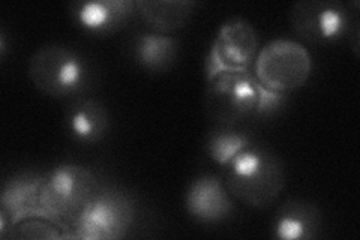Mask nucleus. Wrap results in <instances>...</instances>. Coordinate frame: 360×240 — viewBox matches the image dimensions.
<instances>
[{"instance_id": "nucleus-11", "label": "nucleus", "mask_w": 360, "mask_h": 240, "mask_svg": "<svg viewBox=\"0 0 360 240\" xmlns=\"http://www.w3.org/2000/svg\"><path fill=\"white\" fill-rule=\"evenodd\" d=\"M323 228L320 209L307 200H288L275 212L272 236L281 240H309L319 237Z\"/></svg>"}, {"instance_id": "nucleus-13", "label": "nucleus", "mask_w": 360, "mask_h": 240, "mask_svg": "<svg viewBox=\"0 0 360 240\" xmlns=\"http://www.w3.org/2000/svg\"><path fill=\"white\" fill-rule=\"evenodd\" d=\"M66 127L78 143H99L108 134L110 111L103 102L94 98L80 99L68 111Z\"/></svg>"}, {"instance_id": "nucleus-18", "label": "nucleus", "mask_w": 360, "mask_h": 240, "mask_svg": "<svg viewBox=\"0 0 360 240\" xmlns=\"http://www.w3.org/2000/svg\"><path fill=\"white\" fill-rule=\"evenodd\" d=\"M284 94L274 92V90H269L266 87H260V101H258V110H257V118H266L270 114L276 113L279 108H283L285 102Z\"/></svg>"}, {"instance_id": "nucleus-1", "label": "nucleus", "mask_w": 360, "mask_h": 240, "mask_svg": "<svg viewBox=\"0 0 360 240\" xmlns=\"http://www.w3.org/2000/svg\"><path fill=\"white\" fill-rule=\"evenodd\" d=\"M224 184L248 208L266 209L283 192L285 171L275 153L251 144L225 167Z\"/></svg>"}, {"instance_id": "nucleus-7", "label": "nucleus", "mask_w": 360, "mask_h": 240, "mask_svg": "<svg viewBox=\"0 0 360 240\" xmlns=\"http://www.w3.org/2000/svg\"><path fill=\"white\" fill-rule=\"evenodd\" d=\"M288 20L296 35L311 44H333L359 29L350 9L336 0H302L291 6Z\"/></svg>"}, {"instance_id": "nucleus-8", "label": "nucleus", "mask_w": 360, "mask_h": 240, "mask_svg": "<svg viewBox=\"0 0 360 240\" xmlns=\"http://www.w3.org/2000/svg\"><path fill=\"white\" fill-rule=\"evenodd\" d=\"M260 51V38L250 21L234 17L224 23L206 62L207 80L222 72H245Z\"/></svg>"}, {"instance_id": "nucleus-17", "label": "nucleus", "mask_w": 360, "mask_h": 240, "mask_svg": "<svg viewBox=\"0 0 360 240\" xmlns=\"http://www.w3.org/2000/svg\"><path fill=\"white\" fill-rule=\"evenodd\" d=\"M11 237L13 239H62L60 227L41 218H30L14 225Z\"/></svg>"}, {"instance_id": "nucleus-10", "label": "nucleus", "mask_w": 360, "mask_h": 240, "mask_svg": "<svg viewBox=\"0 0 360 240\" xmlns=\"http://www.w3.org/2000/svg\"><path fill=\"white\" fill-rule=\"evenodd\" d=\"M134 14H137V8L131 0H92L72 5L75 21L94 35H107L122 29Z\"/></svg>"}, {"instance_id": "nucleus-9", "label": "nucleus", "mask_w": 360, "mask_h": 240, "mask_svg": "<svg viewBox=\"0 0 360 240\" xmlns=\"http://www.w3.org/2000/svg\"><path fill=\"white\" fill-rule=\"evenodd\" d=\"M185 208L193 220L201 224H219L234 212V203L224 182L213 175H202L189 185Z\"/></svg>"}, {"instance_id": "nucleus-12", "label": "nucleus", "mask_w": 360, "mask_h": 240, "mask_svg": "<svg viewBox=\"0 0 360 240\" xmlns=\"http://www.w3.org/2000/svg\"><path fill=\"white\" fill-rule=\"evenodd\" d=\"M44 176L17 175L6 180L2 191V212L8 215L11 228L18 222L41 218V187Z\"/></svg>"}, {"instance_id": "nucleus-4", "label": "nucleus", "mask_w": 360, "mask_h": 240, "mask_svg": "<svg viewBox=\"0 0 360 240\" xmlns=\"http://www.w3.org/2000/svg\"><path fill=\"white\" fill-rule=\"evenodd\" d=\"M260 87L250 71L222 72L207 80V118L224 128H238L245 120L257 118Z\"/></svg>"}, {"instance_id": "nucleus-16", "label": "nucleus", "mask_w": 360, "mask_h": 240, "mask_svg": "<svg viewBox=\"0 0 360 240\" xmlns=\"http://www.w3.org/2000/svg\"><path fill=\"white\" fill-rule=\"evenodd\" d=\"M252 144L250 134L238 128L218 127L213 131L206 143V152L215 164L227 167L233 159Z\"/></svg>"}, {"instance_id": "nucleus-14", "label": "nucleus", "mask_w": 360, "mask_h": 240, "mask_svg": "<svg viewBox=\"0 0 360 240\" xmlns=\"http://www.w3.org/2000/svg\"><path fill=\"white\" fill-rule=\"evenodd\" d=\"M135 8L149 27L165 35L186 25L195 4L189 0H139Z\"/></svg>"}, {"instance_id": "nucleus-15", "label": "nucleus", "mask_w": 360, "mask_h": 240, "mask_svg": "<svg viewBox=\"0 0 360 240\" xmlns=\"http://www.w3.org/2000/svg\"><path fill=\"white\" fill-rule=\"evenodd\" d=\"M179 54V44L164 33H140L134 42V57L140 66L152 72L170 70Z\"/></svg>"}, {"instance_id": "nucleus-5", "label": "nucleus", "mask_w": 360, "mask_h": 240, "mask_svg": "<svg viewBox=\"0 0 360 240\" xmlns=\"http://www.w3.org/2000/svg\"><path fill=\"white\" fill-rule=\"evenodd\" d=\"M312 72V59L302 44L274 39L258 51L254 77L263 87L288 95L307 84Z\"/></svg>"}, {"instance_id": "nucleus-3", "label": "nucleus", "mask_w": 360, "mask_h": 240, "mask_svg": "<svg viewBox=\"0 0 360 240\" xmlns=\"http://www.w3.org/2000/svg\"><path fill=\"white\" fill-rule=\"evenodd\" d=\"M29 78L41 94L56 99L82 95L92 83L84 57L63 45H45L29 61Z\"/></svg>"}, {"instance_id": "nucleus-6", "label": "nucleus", "mask_w": 360, "mask_h": 240, "mask_svg": "<svg viewBox=\"0 0 360 240\" xmlns=\"http://www.w3.org/2000/svg\"><path fill=\"white\" fill-rule=\"evenodd\" d=\"M134 213V204L123 192L98 191L65 237L84 240L123 239L131 230Z\"/></svg>"}, {"instance_id": "nucleus-2", "label": "nucleus", "mask_w": 360, "mask_h": 240, "mask_svg": "<svg viewBox=\"0 0 360 240\" xmlns=\"http://www.w3.org/2000/svg\"><path fill=\"white\" fill-rule=\"evenodd\" d=\"M98 191V179L94 171L83 165L65 164L51 170L42 179L41 220L71 232Z\"/></svg>"}]
</instances>
